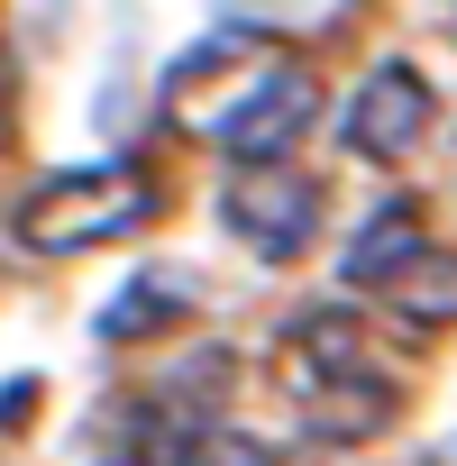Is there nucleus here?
Listing matches in <instances>:
<instances>
[{"mask_svg":"<svg viewBox=\"0 0 457 466\" xmlns=\"http://www.w3.org/2000/svg\"><path fill=\"white\" fill-rule=\"evenodd\" d=\"M183 311H192L183 275H137V284H119V302L101 311V339H110V348H128V339H156V329H174Z\"/></svg>","mask_w":457,"mask_h":466,"instance_id":"7","label":"nucleus"},{"mask_svg":"<svg viewBox=\"0 0 457 466\" xmlns=\"http://www.w3.org/2000/svg\"><path fill=\"white\" fill-rule=\"evenodd\" d=\"M219 219H228V238L257 248L266 266H293V257L320 238V183H311L302 165H284V156L239 165L228 192H219Z\"/></svg>","mask_w":457,"mask_h":466,"instance_id":"4","label":"nucleus"},{"mask_svg":"<svg viewBox=\"0 0 457 466\" xmlns=\"http://www.w3.org/2000/svg\"><path fill=\"white\" fill-rule=\"evenodd\" d=\"M156 219V183L128 165V156H110V165H74V174H46L28 201H19V248H37V257H83V248H110V238H128V228H147Z\"/></svg>","mask_w":457,"mask_h":466,"instance_id":"3","label":"nucleus"},{"mask_svg":"<svg viewBox=\"0 0 457 466\" xmlns=\"http://www.w3.org/2000/svg\"><path fill=\"white\" fill-rule=\"evenodd\" d=\"M339 275H348V293H375L411 329H457V248L430 238L411 201H384L357 228V248H348Z\"/></svg>","mask_w":457,"mask_h":466,"instance_id":"2","label":"nucleus"},{"mask_svg":"<svg viewBox=\"0 0 457 466\" xmlns=\"http://www.w3.org/2000/svg\"><path fill=\"white\" fill-rule=\"evenodd\" d=\"M275 375H284V393H293L302 430H311V439H330V448L375 439V430L393 420V402H402V393H393V375L375 366V348L357 339V320H348V311H311V320L284 339Z\"/></svg>","mask_w":457,"mask_h":466,"instance_id":"1","label":"nucleus"},{"mask_svg":"<svg viewBox=\"0 0 457 466\" xmlns=\"http://www.w3.org/2000/svg\"><path fill=\"white\" fill-rule=\"evenodd\" d=\"M165 466H275V457H266V439L228 430V420H192V430L165 448Z\"/></svg>","mask_w":457,"mask_h":466,"instance_id":"8","label":"nucleus"},{"mask_svg":"<svg viewBox=\"0 0 457 466\" xmlns=\"http://www.w3.org/2000/svg\"><path fill=\"white\" fill-rule=\"evenodd\" d=\"M430 128H439V92H430V74H421V65H402V56H384V65L357 83L348 119H339L348 156H366V165H402Z\"/></svg>","mask_w":457,"mask_h":466,"instance_id":"5","label":"nucleus"},{"mask_svg":"<svg viewBox=\"0 0 457 466\" xmlns=\"http://www.w3.org/2000/svg\"><path fill=\"white\" fill-rule=\"evenodd\" d=\"M311 119H320V83H311L302 65H266V74L248 83V101L228 110L210 137H219L228 165H266V156H293Z\"/></svg>","mask_w":457,"mask_h":466,"instance_id":"6","label":"nucleus"}]
</instances>
